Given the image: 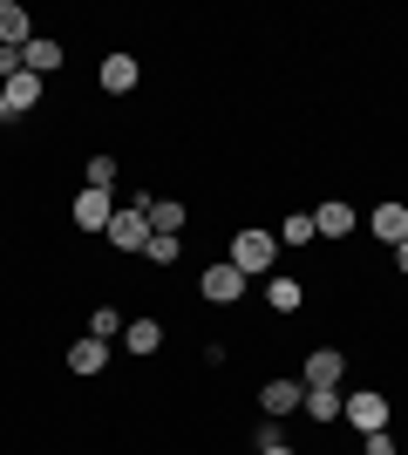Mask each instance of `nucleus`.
Here are the masks:
<instances>
[{
	"instance_id": "1",
	"label": "nucleus",
	"mask_w": 408,
	"mask_h": 455,
	"mask_svg": "<svg viewBox=\"0 0 408 455\" xmlns=\"http://www.w3.org/2000/svg\"><path fill=\"white\" fill-rule=\"evenodd\" d=\"M272 259H279V238H272V231H238L232 251H225V266H238L245 279H272Z\"/></svg>"
},
{
	"instance_id": "2",
	"label": "nucleus",
	"mask_w": 408,
	"mask_h": 455,
	"mask_svg": "<svg viewBox=\"0 0 408 455\" xmlns=\"http://www.w3.org/2000/svg\"><path fill=\"white\" fill-rule=\"evenodd\" d=\"M340 415H348L361 435H374V428H388V401L374 395V387H361V395H340Z\"/></svg>"
},
{
	"instance_id": "3",
	"label": "nucleus",
	"mask_w": 408,
	"mask_h": 455,
	"mask_svg": "<svg viewBox=\"0 0 408 455\" xmlns=\"http://www.w3.org/2000/svg\"><path fill=\"white\" fill-rule=\"evenodd\" d=\"M102 238H109L116 251H143V245H150V218H143L136 204H123L116 218H109V231H102Z\"/></svg>"
},
{
	"instance_id": "4",
	"label": "nucleus",
	"mask_w": 408,
	"mask_h": 455,
	"mask_svg": "<svg viewBox=\"0 0 408 455\" xmlns=\"http://www.w3.org/2000/svg\"><path fill=\"white\" fill-rule=\"evenodd\" d=\"M245 285H252V279H245V272L218 259V266H204V279H197V292H204V299H212V306H232L238 292H245Z\"/></svg>"
},
{
	"instance_id": "5",
	"label": "nucleus",
	"mask_w": 408,
	"mask_h": 455,
	"mask_svg": "<svg viewBox=\"0 0 408 455\" xmlns=\"http://www.w3.org/2000/svg\"><path fill=\"white\" fill-rule=\"evenodd\" d=\"M68 218H76L82 231H96V238H102V231H109V218H116V204H109V190H89V184H82V197H76V211H68Z\"/></svg>"
},
{
	"instance_id": "6",
	"label": "nucleus",
	"mask_w": 408,
	"mask_h": 455,
	"mask_svg": "<svg viewBox=\"0 0 408 455\" xmlns=\"http://www.w3.org/2000/svg\"><path fill=\"white\" fill-rule=\"evenodd\" d=\"M300 401H307V380H266V387H259V408H266L272 421L300 415Z\"/></svg>"
},
{
	"instance_id": "7",
	"label": "nucleus",
	"mask_w": 408,
	"mask_h": 455,
	"mask_svg": "<svg viewBox=\"0 0 408 455\" xmlns=\"http://www.w3.org/2000/svg\"><path fill=\"white\" fill-rule=\"evenodd\" d=\"M340 374H348V361H340V347H313L307 354V387H340Z\"/></svg>"
},
{
	"instance_id": "8",
	"label": "nucleus",
	"mask_w": 408,
	"mask_h": 455,
	"mask_svg": "<svg viewBox=\"0 0 408 455\" xmlns=\"http://www.w3.org/2000/svg\"><path fill=\"white\" fill-rule=\"evenodd\" d=\"M0 95H7V116L41 109V76H7V82H0Z\"/></svg>"
},
{
	"instance_id": "9",
	"label": "nucleus",
	"mask_w": 408,
	"mask_h": 455,
	"mask_svg": "<svg viewBox=\"0 0 408 455\" xmlns=\"http://www.w3.org/2000/svg\"><path fill=\"white\" fill-rule=\"evenodd\" d=\"M35 41V20L20 14L14 0H0V48H28Z\"/></svg>"
},
{
	"instance_id": "10",
	"label": "nucleus",
	"mask_w": 408,
	"mask_h": 455,
	"mask_svg": "<svg viewBox=\"0 0 408 455\" xmlns=\"http://www.w3.org/2000/svg\"><path fill=\"white\" fill-rule=\"evenodd\" d=\"M96 82H102L109 95H130V89H136V61H130V55H102Z\"/></svg>"
},
{
	"instance_id": "11",
	"label": "nucleus",
	"mask_w": 408,
	"mask_h": 455,
	"mask_svg": "<svg viewBox=\"0 0 408 455\" xmlns=\"http://www.w3.org/2000/svg\"><path fill=\"white\" fill-rule=\"evenodd\" d=\"M20 61H28V76H55V68H61V41L35 35L28 48H20Z\"/></svg>"
},
{
	"instance_id": "12",
	"label": "nucleus",
	"mask_w": 408,
	"mask_h": 455,
	"mask_svg": "<svg viewBox=\"0 0 408 455\" xmlns=\"http://www.w3.org/2000/svg\"><path fill=\"white\" fill-rule=\"evenodd\" d=\"M313 231H320V238H348V231H354V204H340V197L320 204V211H313Z\"/></svg>"
},
{
	"instance_id": "13",
	"label": "nucleus",
	"mask_w": 408,
	"mask_h": 455,
	"mask_svg": "<svg viewBox=\"0 0 408 455\" xmlns=\"http://www.w3.org/2000/svg\"><path fill=\"white\" fill-rule=\"evenodd\" d=\"M68 367H76V374H102V367H109V340H96V333L76 340L68 347Z\"/></svg>"
},
{
	"instance_id": "14",
	"label": "nucleus",
	"mask_w": 408,
	"mask_h": 455,
	"mask_svg": "<svg viewBox=\"0 0 408 455\" xmlns=\"http://www.w3.org/2000/svg\"><path fill=\"white\" fill-rule=\"evenodd\" d=\"M368 225H374V238L402 245V238H408V204H374V218H368Z\"/></svg>"
},
{
	"instance_id": "15",
	"label": "nucleus",
	"mask_w": 408,
	"mask_h": 455,
	"mask_svg": "<svg viewBox=\"0 0 408 455\" xmlns=\"http://www.w3.org/2000/svg\"><path fill=\"white\" fill-rule=\"evenodd\" d=\"M266 299H272V313H300L307 285H300V279H286V272H272V279H266Z\"/></svg>"
},
{
	"instance_id": "16",
	"label": "nucleus",
	"mask_w": 408,
	"mask_h": 455,
	"mask_svg": "<svg viewBox=\"0 0 408 455\" xmlns=\"http://www.w3.org/2000/svg\"><path fill=\"white\" fill-rule=\"evenodd\" d=\"M123 347H130V354H143V361H150L156 347H164V326H156V320H130V326H123Z\"/></svg>"
},
{
	"instance_id": "17",
	"label": "nucleus",
	"mask_w": 408,
	"mask_h": 455,
	"mask_svg": "<svg viewBox=\"0 0 408 455\" xmlns=\"http://www.w3.org/2000/svg\"><path fill=\"white\" fill-rule=\"evenodd\" d=\"M143 218H150V231H164V238H177V231H184V204H177V197H150V211H143Z\"/></svg>"
},
{
	"instance_id": "18",
	"label": "nucleus",
	"mask_w": 408,
	"mask_h": 455,
	"mask_svg": "<svg viewBox=\"0 0 408 455\" xmlns=\"http://www.w3.org/2000/svg\"><path fill=\"white\" fill-rule=\"evenodd\" d=\"M300 408H307L313 421H333V415H340V387H307V401H300Z\"/></svg>"
},
{
	"instance_id": "19",
	"label": "nucleus",
	"mask_w": 408,
	"mask_h": 455,
	"mask_svg": "<svg viewBox=\"0 0 408 455\" xmlns=\"http://www.w3.org/2000/svg\"><path fill=\"white\" fill-rule=\"evenodd\" d=\"M123 326H130V320H123L116 306H96V313H89V333H96V340H116Z\"/></svg>"
},
{
	"instance_id": "20",
	"label": "nucleus",
	"mask_w": 408,
	"mask_h": 455,
	"mask_svg": "<svg viewBox=\"0 0 408 455\" xmlns=\"http://www.w3.org/2000/svg\"><path fill=\"white\" fill-rule=\"evenodd\" d=\"M109 184H116V156L96 150V156H89V190H109Z\"/></svg>"
},
{
	"instance_id": "21",
	"label": "nucleus",
	"mask_w": 408,
	"mask_h": 455,
	"mask_svg": "<svg viewBox=\"0 0 408 455\" xmlns=\"http://www.w3.org/2000/svg\"><path fill=\"white\" fill-rule=\"evenodd\" d=\"M279 238H286V245H313L320 231H313V218H307V211H300V218H286V231H279Z\"/></svg>"
},
{
	"instance_id": "22",
	"label": "nucleus",
	"mask_w": 408,
	"mask_h": 455,
	"mask_svg": "<svg viewBox=\"0 0 408 455\" xmlns=\"http://www.w3.org/2000/svg\"><path fill=\"white\" fill-rule=\"evenodd\" d=\"M156 259V266H177V238H164V231H150V245H143Z\"/></svg>"
},
{
	"instance_id": "23",
	"label": "nucleus",
	"mask_w": 408,
	"mask_h": 455,
	"mask_svg": "<svg viewBox=\"0 0 408 455\" xmlns=\"http://www.w3.org/2000/svg\"><path fill=\"white\" fill-rule=\"evenodd\" d=\"M361 455H402V449H395L388 428H374V435H361Z\"/></svg>"
},
{
	"instance_id": "24",
	"label": "nucleus",
	"mask_w": 408,
	"mask_h": 455,
	"mask_svg": "<svg viewBox=\"0 0 408 455\" xmlns=\"http://www.w3.org/2000/svg\"><path fill=\"white\" fill-rule=\"evenodd\" d=\"M7 76H28V61H20V48H0V82Z\"/></svg>"
},
{
	"instance_id": "25",
	"label": "nucleus",
	"mask_w": 408,
	"mask_h": 455,
	"mask_svg": "<svg viewBox=\"0 0 408 455\" xmlns=\"http://www.w3.org/2000/svg\"><path fill=\"white\" fill-rule=\"evenodd\" d=\"M395 266H402V272H408V238H402V245H395Z\"/></svg>"
},
{
	"instance_id": "26",
	"label": "nucleus",
	"mask_w": 408,
	"mask_h": 455,
	"mask_svg": "<svg viewBox=\"0 0 408 455\" xmlns=\"http://www.w3.org/2000/svg\"><path fill=\"white\" fill-rule=\"evenodd\" d=\"M259 455H292V449H286V442H272V449H259Z\"/></svg>"
},
{
	"instance_id": "27",
	"label": "nucleus",
	"mask_w": 408,
	"mask_h": 455,
	"mask_svg": "<svg viewBox=\"0 0 408 455\" xmlns=\"http://www.w3.org/2000/svg\"><path fill=\"white\" fill-rule=\"evenodd\" d=\"M0 116H7V95H0Z\"/></svg>"
}]
</instances>
